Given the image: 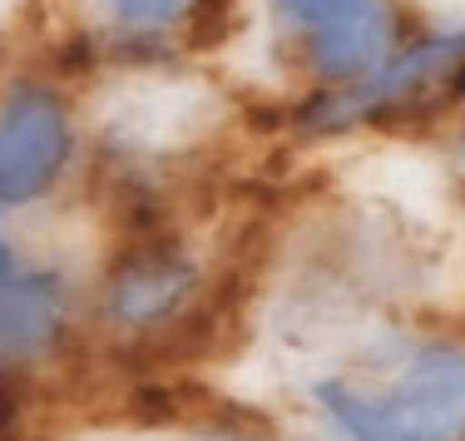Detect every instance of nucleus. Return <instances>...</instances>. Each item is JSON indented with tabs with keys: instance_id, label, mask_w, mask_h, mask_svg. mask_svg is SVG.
Returning <instances> with one entry per match:
<instances>
[{
	"instance_id": "2",
	"label": "nucleus",
	"mask_w": 465,
	"mask_h": 441,
	"mask_svg": "<svg viewBox=\"0 0 465 441\" xmlns=\"http://www.w3.org/2000/svg\"><path fill=\"white\" fill-rule=\"evenodd\" d=\"M268 10L302 45L312 75L327 90L367 80L396 55L391 0H268Z\"/></svg>"
},
{
	"instance_id": "6",
	"label": "nucleus",
	"mask_w": 465,
	"mask_h": 441,
	"mask_svg": "<svg viewBox=\"0 0 465 441\" xmlns=\"http://www.w3.org/2000/svg\"><path fill=\"white\" fill-rule=\"evenodd\" d=\"M64 313H70V293H64L60 273L45 268H15L0 273V362H30L50 352L64 333Z\"/></svg>"
},
{
	"instance_id": "4",
	"label": "nucleus",
	"mask_w": 465,
	"mask_h": 441,
	"mask_svg": "<svg viewBox=\"0 0 465 441\" xmlns=\"http://www.w3.org/2000/svg\"><path fill=\"white\" fill-rule=\"evenodd\" d=\"M74 154L64 99L45 85H15L0 99V208L50 194Z\"/></svg>"
},
{
	"instance_id": "5",
	"label": "nucleus",
	"mask_w": 465,
	"mask_h": 441,
	"mask_svg": "<svg viewBox=\"0 0 465 441\" xmlns=\"http://www.w3.org/2000/svg\"><path fill=\"white\" fill-rule=\"evenodd\" d=\"M198 293V268L173 244H139L114 263L104 283V317L124 333H149L188 313Z\"/></svg>"
},
{
	"instance_id": "7",
	"label": "nucleus",
	"mask_w": 465,
	"mask_h": 441,
	"mask_svg": "<svg viewBox=\"0 0 465 441\" xmlns=\"http://www.w3.org/2000/svg\"><path fill=\"white\" fill-rule=\"evenodd\" d=\"M104 5L129 30H169L193 15L198 5H208V0H104Z\"/></svg>"
},
{
	"instance_id": "3",
	"label": "nucleus",
	"mask_w": 465,
	"mask_h": 441,
	"mask_svg": "<svg viewBox=\"0 0 465 441\" xmlns=\"http://www.w3.org/2000/svg\"><path fill=\"white\" fill-rule=\"evenodd\" d=\"M465 75V25L440 30V35L420 40L411 50H396L367 80L347 85V90H327L302 109V125L312 135H341V129L371 125V119H391L411 105H426L440 85H456Z\"/></svg>"
},
{
	"instance_id": "1",
	"label": "nucleus",
	"mask_w": 465,
	"mask_h": 441,
	"mask_svg": "<svg viewBox=\"0 0 465 441\" xmlns=\"http://www.w3.org/2000/svg\"><path fill=\"white\" fill-rule=\"evenodd\" d=\"M337 441H465V343H416L391 367L312 382Z\"/></svg>"
}]
</instances>
